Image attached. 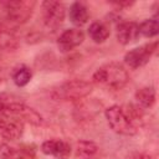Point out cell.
Masks as SVG:
<instances>
[{
  "mask_svg": "<svg viewBox=\"0 0 159 159\" xmlns=\"http://www.w3.org/2000/svg\"><path fill=\"white\" fill-rule=\"evenodd\" d=\"M129 80L127 70L117 62H109L101 66L93 73V82L96 84L111 88L120 89L123 88Z\"/></svg>",
  "mask_w": 159,
  "mask_h": 159,
  "instance_id": "6da1fadb",
  "label": "cell"
},
{
  "mask_svg": "<svg viewBox=\"0 0 159 159\" xmlns=\"http://www.w3.org/2000/svg\"><path fill=\"white\" fill-rule=\"evenodd\" d=\"M93 91V83L84 80H71L57 86L51 96L57 101H80Z\"/></svg>",
  "mask_w": 159,
  "mask_h": 159,
  "instance_id": "7a4b0ae2",
  "label": "cell"
},
{
  "mask_svg": "<svg viewBox=\"0 0 159 159\" xmlns=\"http://www.w3.org/2000/svg\"><path fill=\"white\" fill-rule=\"evenodd\" d=\"M106 119L111 129L120 135H134L138 132V128L134 125L129 116L127 114L125 109L123 107H119L117 104L111 106L104 112Z\"/></svg>",
  "mask_w": 159,
  "mask_h": 159,
  "instance_id": "3957f363",
  "label": "cell"
},
{
  "mask_svg": "<svg viewBox=\"0 0 159 159\" xmlns=\"http://www.w3.org/2000/svg\"><path fill=\"white\" fill-rule=\"evenodd\" d=\"M0 117H14L21 120L22 123H29L32 125L43 124V118L39 112H36L34 108L26 106L22 102L12 99L5 104L2 112L0 113Z\"/></svg>",
  "mask_w": 159,
  "mask_h": 159,
  "instance_id": "277c9868",
  "label": "cell"
},
{
  "mask_svg": "<svg viewBox=\"0 0 159 159\" xmlns=\"http://www.w3.org/2000/svg\"><path fill=\"white\" fill-rule=\"evenodd\" d=\"M35 5H36L35 1H26V0L7 1L4 4L5 19L11 24L22 25L32 16Z\"/></svg>",
  "mask_w": 159,
  "mask_h": 159,
  "instance_id": "5b68a950",
  "label": "cell"
},
{
  "mask_svg": "<svg viewBox=\"0 0 159 159\" xmlns=\"http://www.w3.org/2000/svg\"><path fill=\"white\" fill-rule=\"evenodd\" d=\"M41 7H42V17L45 26L50 30L58 29L66 17L65 5L60 1L46 0L41 4Z\"/></svg>",
  "mask_w": 159,
  "mask_h": 159,
  "instance_id": "8992f818",
  "label": "cell"
},
{
  "mask_svg": "<svg viewBox=\"0 0 159 159\" xmlns=\"http://www.w3.org/2000/svg\"><path fill=\"white\" fill-rule=\"evenodd\" d=\"M157 48H158V41L149 42V43L142 45L139 47H135L124 55V62L128 67H130L133 70L143 67L150 61V58L155 53Z\"/></svg>",
  "mask_w": 159,
  "mask_h": 159,
  "instance_id": "52a82bcc",
  "label": "cell"
},
{
  "mask_svg": "<svg viewBox=\"0 0 159 159\" xmlns=\"http://www.w3.org/2000/svg\"><path fill=\"white\" fill-rule=\"evenodd\" d=\"M0 159H36V147L34 144L0 143Z\"/></svg>",
  "mask_w": 159,
  "mask_h": 159,
  "instance_id": "ba28073f",
  "label": "cell"
},
{
  "mask_svg": "<svg viewBox=\"0 0 159 159\" xmlns=\"http://www.w3.org/2000/svg\"><path fill=\"white\" fill-rule=\"evenodd\" d=\"M84 40V34L82 30L73 27L63 31L57 39V47L61 52H70L78 47Z\"/></svg>",
  "mask_w": 159,
  "mask_h": 159,
  "instance_id": "9c48e42d",
  "label": "cell"
},
{
  "mask_svg": "<svg viewBox=\"0 0 159 159\" xmlns=\"http://www.w3.org/2000/svg\"><path fill=\"white\" fill-rule=\"evenodd\" d=\"M24 124L14 117H0V135L6 140L20 139L24 134Z\"/></svg>",
  "mask_w": 159,
  "mask_h": 159,
  "instance_id": "30bf717a",
  "label": "cell"
},
{
  "mask_svg": "<svg viewBox=\"0 0 159 159\" xmlns=\"http://www.w3.org/2000/svg\"><path fill=\"white\" fill-rule=\"evenodd\" d=\"M41 152L56 159H68L71 155V147L62 139H48L41 144Z\"/></svg>",
  "mask_w": 159,
  "mask_h": 159,
  "instance_id": "8fae6325",
  "label": "cell"
},
{
  "mask_svg": "<svg viewBox=\"0 0 159 159\" xmlns=\"http://www.w3.org/2000/svg\"><path fill=\"white\" fill-rule=\"evenodd\" d=\"M117 41L122 45H129L138 40L140 36L139 34V25L134 21H122L117 25L116 30Z\"/></svg>",
  "mask_w": 159,
  "mask_h": 159,
  "instance_id": "7c38bea8",
  "label": "cell"
},
{
  "mask_svg": "<svg viewBox=\"0 0 159 159\" xmlns=\"http://www.w3.org/2000/svg\"><path fill=\"white\" fill-rule=\"evenodd\" d=\"M88 9L83 2L76 1L70 6L68 10V17L70 21L77 26V29H80L81 26H83L87 21H88Z\"/></svg>",
  "mask_w": 159,
  "mask_h": 159,
  "instance_id": "4fadbf2b",
  "label": "cell"
},
{
  "mask_svg": "<svg viewBox=\"0 0 159 159\" xmlns=\"http://www.w3.org/2000/svg\"><path fill=\"white\" fill-rule=\"evenodd\" d=\"M88 35L91 40L96 43H103L108 37H109V27L99 21H96L89 25L88 29Z\"/></svg>",
  "mask_w": 159,
  "mask_h": 159,
  "instance_id": "5bb4252c",
  "label": "cell"
},
{
  "mask_svg": "<svg viewBox=\"0 0 159 159\" xmlns=\"http://www.w3.org/2000/svg\"><path fill=\"white\" fill-rule=\"evenodd\" d=\"M135 101L140 108H150L155 103V91L153 87H142L135 92Z\"/></svg>",
  "mask_w": 159,
  "mask_h": 159,
  "instance_id": "9a60e30c",
  "label": "cell"
},
{
  "mask_svg": "<svg viewBox=\"0 0 159 159\" xmlns=\"http://www.w3.org/2000/svg\"><path fill=\"white\" fill-rule=\"evenodd\" d=\"M11 77H12L14 83H15L17 87H24V86H26V84L31 81L32 72H31V70H30L27 66L20 65V66H16V67L12 70Z\"/></svg>",
  "mask_w": 159,
  "mask_h": 159,
  "instance_id": "2e32d148",
  "label": "cell"
},
{
  "mask_svg": "<svg viewBox=\"0 0 159 159\" xmlns=\"http://www.w3.org/2000/svg\"><path fill=\"white\" fill-rule=\"evenodd\" d=\"M139 34L144 37H155L159 34V20L157 16L144 20L139 24Z\"/></svg>",
  "mask_w": 159,
  "mask_h": 159,
  "instance_id": "e0dca14e",
  "label": "cell"
},
{
  "mask_svg": "<svg viewBox=\"0 0 159 159\" xmlns=\"http://www.w3.org/2000/svg\"><path fill=\"white\" fill-rule=\"evenodd\" d=\"M17 39L16 36L6 27L0 26V50L10 51L17 47Z\"/></svg>",
  "mask_w": 159,
  "mask_h": 159,
  "instance_id": "ac0fdd59",
  "label": "cell"
},
{
  "mask_svg": "<svg viewBox=\"0 0 159 159\" xmlns=\"http://www.w3.org/2000/svg\"><path fill=\"white\" fill-rule=\"evenodd\" d=\"M98 153V145L89 140H81L77 143V157L82 159H91Z\"/></svg>",
  "mask_w": 159,
  "mask_h": 159,
  "instance_id": "d6986e66",
  "label": "cell"
},
{
  "mask_svg": "<svg viewBox=\"0 0 159 159\" xmlns=\"http://www.w3.org/2000/svg\"><path fill=\"white\" fill-rule=\"evenodd\" d=\"M9 101H11L9 96H6V94H0V113L2 112V109H4L5 104H6Z\"/></svg>",
  "mask_w": 159,
  "mask_h": 159,
  "instance_id": "ffe728a7",
  "label": "cell"
},
{
  "mask_svg": "<svg viewBox=\"0 0 159 159\" xmlns=\"http://www.w3.org/2000/svg\"><path fill=\"white\" fill-rule=\"evenodd\" d=\"M128 159H153L150 155L148 154H143V153H135V154H132Z\"/></svg>",
  "mask_w": 159,
  "mask_h": 159,
  "instance_id": "44dd1931",
  "label": "cell"
},
{
  "mask_svg": "<svg viewBox=\"0 0 159 159\" xmlns=\"http://www.w3.org/2000/svg\"><path fill=\"white\" fill-rule=\"evenodd\" d=\"M112 4L116 5V6H118V7H128V6L133 5L132 1H117V2H112Z\"/></svg>",
  "mask_w": 159,
  "mask_h": 159,
  "instance_id": "7402d4cb",
  "label": "cell"
},
{
  "mask_svg": "<svg viewBox=\"0 0 159 159\" xmlns=\"http://www.w3.org/2000/svg\"><path fill=\"white\" fill-rule=\"evenodd\" d=\"M0 82H1V77H0Z\"/></svg>",
  "mask_w": 159,
  "mask_h": 159,
  "instance_id": "603a6c76",
  "label": "cell"
}]
</instances>
